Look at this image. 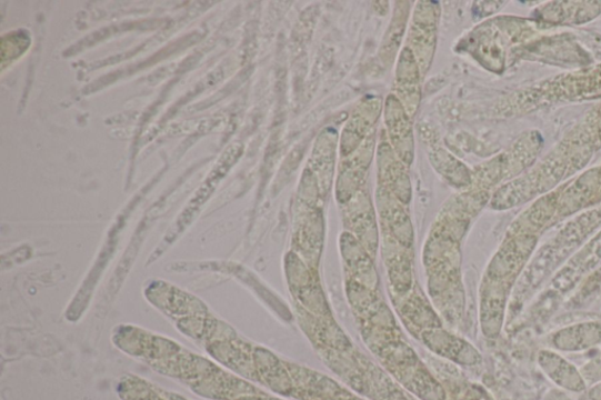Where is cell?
Instances as JSON below:
<instances>
[{"mask_svg":"<svg viewBox=\"0 0 601 400\" xmlns=\"http://www.w3.org/2000/svg\"><path fill=\"white\" fill-rule=\"evenodd\" d=\"M539 364L544 372L559 387L580 392L584 391L587 386L582 374L578 370L555 353L544 351L539 354Z\"/></svg>","mask_w":601,"mask_h":400,"instance_id":"obj_1","label":"cell"},{"mask_svg":"<svg viewBox=\"0 0 601 400\" xmlns=\"http://www.w3.org/2000/svg\"><path fill=\"white\" fill-rule=\"evenodd\" d=\"M117 392L121 400H190L133 374L120 379Z\"/></svg>","mask_w":601,"mask_h":400,"instance_id":"obj_2","label":"cell"}]
</instances>
